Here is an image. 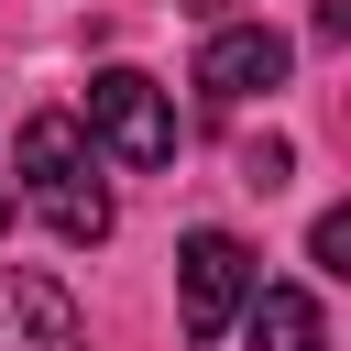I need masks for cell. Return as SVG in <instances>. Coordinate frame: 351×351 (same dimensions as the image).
<instances>
[{"instance_id": "obj_1", "label": "cell", "mask_w": 351, "mask_h": 351, "mask_svg": "<svg viewBox=\"0 0 351 351\" xmlns=\"http://www.w3.org/2000/svg\"><path fill=\"white\" fill-rule=\"evenodd\" d=\"M11 154H22L33 208H44V230H55V241H77V252H88V241H110V186L88 176V132H77L66 110H33Z\"/></svg>"}, {"instance_id": "obj_2", "label": "cell", "mask_w": 351, "mask_h": 351, "mask_svg": "<svg viewBox=\"0 0 351 351\" xmlns=\"http://www.w3.org/2000/svg\"><path fill=\"white\" fill-rule=\"evenodd\" d=\"M252 285H263V263H252L241 230H186V252H176V329L186 340H230Z\"/></svg>"}, {"instance_id": "obj_3", "label": "cell", "mask_w": 351, "mask_h": 351, "mask_svg": "<svg viewBox=\"0 0 351 351\" xmlns=\"http://www.w3.org/2000/svg\"><path fill=\"white\" fill-rule=\"evenodd\" d=\"M88 132H99L110 165H132V176L176 165V110H165V88H154L143 66H99V77H88Z\"/></svg>"}, {"instance_id": "obj_4", "label": "cell", "mask_w": 351, "mask_h": 351, "mask_svg": "<svg viewBox=\"0 0 351 351\" xmlns=\"http://www.w3.org/2000/svg\"><path fill=\"white\" fill-rule=\"evenodd\" d=\"M285 66H296V55H285L274 22H230V33L197 44V99H208V110H252V99L285 88Z\"/></svg>"}, {"instance_id": "obj_5", "label": "cell", "mask_w": 351, "mask_h": 351, "mask_svg": "<svg viewBox=\"0 0 351 351\" xmlns=\"http://www.w3.org/2000/svg\"><path fill=\"white\" fill-rule=\"evenodd\" d=\"M0 351H88V318L55 274L33 263H0Z\"/></svg>"}, {"instance_id": "obj_6", "label": "cell", "mask_w": 351, "mask_h": 351, "mask_svg": "<svg viewBox=\"0 0 351 351\" xmlns=\"http://www.w3.org/2000/svg\"><path fill=\"white\" fill-rule=\"evenodd\" d=\"M241 329H252V351H329V318H318L307 285H252Z\"/></svg>"}, {"instance_id": "obj_7", "label": "cell", "mask_w": 351, "mask_h": 351, "mask_svg": "<svg viewBox=\"0 0 351 351\" xmlns=\"http://www.w3.org/2000/svg\"><path fill=\"white\" fill-rule=\"evenodd\" d=\"M285 176H296V143H285V132H252V143H241V186H263V197H274Z\"/></svg>"}, {"instance_id": "obj_8", "label": "cell", "mask_w": 351, "mask_h": 351, "mask_svg": "<svg viewBox=\"0 0 351 351\" xmlns=\"http://www.w3.org/2000/svg\"><path fill=\"white\" fill-rule=\"evenodd\" d=\"M307 252H318V274H351V208H318Z\"/></svg>"}, {"instance_id": "obj_9", "label": "cell", "mask_w": 351, "mask_h": 351, "mask_svg": "<svg viewBox=\"0 0 351 351\" xmlns=\"http://www.w3.org/2000/svg\"><path fill=\"white\" fill-rule=\"evenodd\" d=\"M0 230H11V197H0Z\"/></svg>"}]
</instances>
